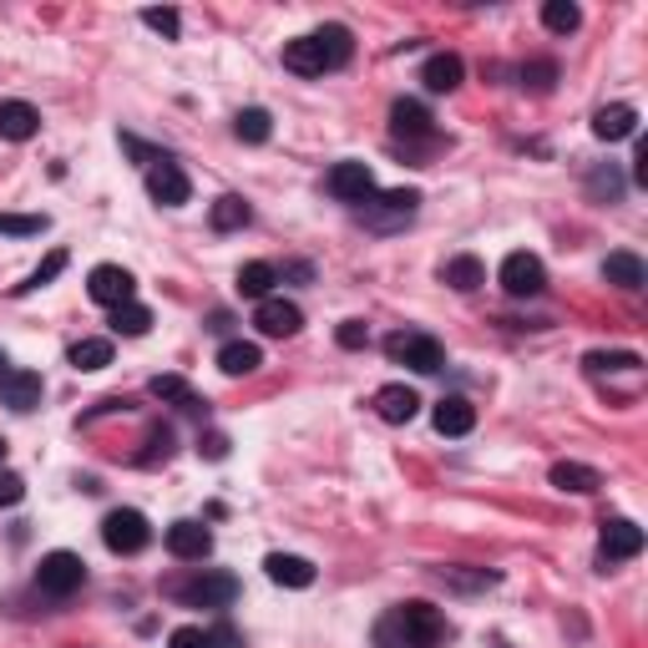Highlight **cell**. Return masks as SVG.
Listing matches in <instances>:
<instances>
[{
    "mask_svg": "<svg viewBox=\"0 0 648 648\" xmlns=\"http://www.w3.org/2000/svg\"><path fill=\"white\" fill-rule=\"evenodd\" d=\"M167 552H173L177 562H203L208 552H213V532H208L203 522H173V527H167Z\"/></svg>",
    "mask_w": 648,
    "mask_h": 648,
    "instance_id": "obj_13",
    "label": "cell"
},
{
    "mask_svg": "<svg viewBox=\"0 0 648 648\" xmlns=\"http://www.w3.org/2000/svg\"><path fill=\"white\" fill-rule=\"evenodd\" d=\"M61 269H66V253H51V259H46V264L41 269H36V274H30V279L26 284H15V295H36V289H46V284H51V279H57V274H61Z\"/></svg>",
    "mask_w": 648,
    "mask_h": 648,
    "instance_id": "obj_35",
    "label": "cell"
},
{
    "mask_svg": "<svg viewBox=\"0 0 648 648\" xmlns=\"http://www.w3.org/2000/svg\"><path fill=\"white\" fill-rule=\"evenodd\" d=\"M603 279L619 284V289H644V259H638V253H608Z\"/></svg>",
    "mask_w": 648,
    "mask_h": 648,
    "instance_id": "obj_27",
    "label": "cell"
},
{
    "mask_svg": "<svg viewBox=\"0 0 648 648\" xmlns=\"http://www.w3.org/2000/svg\"><path fill=\"white\" fill-rule=\"evenodd\" d=\"M441 583H457V588H491L497 573H461V568H441Z\"/></svg>",
    "mask_w": 648,
    "mask_h": 648,
    "instance_id": "obj_39",
    "label": "cell"
},
{
    "mask_svg": "<svg viewBox=\"0 0 648 648\" xmlns=\"http://www.w3.org/2000/svg\"><path fill=\"white\" fill-rule=\"evenodd\" d=\"M0 461H5V441H0Z\"/></svg>",
    "mask_w": 648,
    "mask_h": 648,
    "instance_id": "obj_46",
    "label": "cell"
},
{
    "mask_svg": "<svg viewBox=\"0 0 648 648\" xmlns=\"http://www.w3.org/2000/svg\"><path fill=\"white\" fill-rule=\"evenodd\" d=\"M390 133L396 137H431L436 133V127H431V112L421 102H406V97H400L396 107H390Z\"/></svg>",
    "mask_w": 648,
    "mask_h": 648,
    "instance_id": "obj_22",
    "label": "cell"
},
{
    "mask_svg": "<svg viewBox=\"0 0 648 648\" xmlns=\"http://www.w3.org/2000/svg\"><path fill=\"white\" fill-rule=\"evenodd\" d=\"M142 21H148L158 36H167V41H177V30H183V21H177V11H167V5H152V11H142Z\"/></svg>",
    "mask_w": 648,
    "mask_h": 648,
    "instance_id": "obj_37",
    "label": "cell"
},
{
    "mask_svg": "<svg viewBox=\"0 0 648 648\" xmlns=\"http://www.w3.org/2000/svg\"><path fill=\"white\" fill-rule=\"evenodd\" d=\"M167 593L188 608H228L238 598V583L228 573H198V577H188V583H173Z\"/></svg>",
    "mask_w": 648,
    "mask_h": 648,
    "instance_id": "obj_4",
    "label": "cell"
},
{
    "mask_svg": "<svg viewBox=\"0 0 648 648\" xmlns=\"http://www.w3.org/2000/svg\"><path fill=\"white\" fill-rule=\"evenodd\" d=\"M634 127H638V112L628 102H613L593 117V137H603V142H623V137H634Z\"/></svg>",
    "mask_w": 648,
    "mask_h": 648,
    "instance_id": "obj_20",
    "label": "cell"
},
{
    "mask_svg": "<svg viewBox=\"0 0 648 648\" xmlns=\"http://www.w3.org/2000/svg\"><path fill=\"white\" fill-rule=\"evenodd\" d=\"M21 497H26V482L15 472H0V507H15Z\"/></svg>",
    "mask_w": 648,
    "mask_h": 648,
    "instance_id": "obj_42",
    "label": "cell"
},
{
    "mask_svg": "<svg viewBox=\"0 0 648 648\" xmlns=\"http://www.w3.org/2000/svg\"><path fill=\"white\" fill-rule=\"evenodd\" d=\"M385 354H390L396 365H411L415 375H436V370L446 365L441 339L421 335V329H396V335L385 339Z\"/></svg>",
    "mask_w": 648,
    "mask_h": 648,
    "instance_id": "obj_3",
    "label": "cell"
},
{
    "mask_svg": "<svg viewBox=\"0 0 648 648\" xmlns=\"http://www.w3.org/2000/svg\"><path fill=\"white\" fill-rule=\"evenodd\" d=\"M102 543L112 547V552H122V558H133V552H142V547L152 543V527L148 516L133 512V507H117V512L102 522Z\"/></svg>",
    "mask_w": 648,
    "mask_h": 648,
    "instance_id": "obj_6",
    "label": "cell"
},
{
    "mask_svg": "<svg viewBox=\"0 0 648 648\" xmlns=\"http://www.w3.org/2000/svg\"><path fill=\"white\" fill-rule=\"evenodd\" d=\"M431 421H436V431H441V436H466V431L476 426V411H472V400L446 396V400H436Z\"/></svg>",
    "mask_w": 648,
    "mask_h": 648,
    "instance_id": "obj_19",
    "label": "cell"
},
{
    "mask_svg": "<svg viewBox=\"0 0 648 648\" xmlns=\"http://www.w3.org/2000/svg\"><path fill=\"white\" fill-rule=\"evenodd\" d=\"M598 547H603V562H628L644 552V527H634L628 516H613V522H603Z\"/></svg>",
    "mask_w": 648,
    "mask_h": 648,
    "instance_id": "obj_12",
    "label": "cell"
},
{
    "mask_svg": "<svg viewBox=\"0 0 648 648\" xmlns=\"http://www.w3.org/2000/svg\"><path fill=\"white\" fill-rule=\"evenodd\" d=\"M72 365L87 370V375L107 370V365H112V339H76V345H72Z\"/></svg>",
    "mask_w": 648,
    "mask_h": 648,
    "instance_id": "obj_30",
    "label": "cell"
},
{
    "mask_svg": "<svg viewBox=\"0 0 648 648\" xmlns=\"http://www.w3.org/2000/svg\"><path fill=\"white\" fill-rule=\"evenodd\" d=\"M461 76H466V66H461L457 51H436V57L421 66V82H426V91H457Z\"/></svg>",
    "mask_w": 648,
    "mask_h": 648,
    "instance_id": "obj_17",
    "label": "cell"
},
{
    "mask_svg": "<svg viewBox=\"0 0 648 648\" xmlns=\"http://www.w3.org/2000/svg\"><path fill=\"white\" fill-rule=\"evenodd\" d=\"M36 127H41V112L30 102H0V137L5 142H26V137H36Z\"/></svg>",
    "mask_w": 648,
    "mask_h": 648,
    "instance_id": "obj_18",
    "label": "cell"
},
{
    "mask_svg": "<svg viewBox=\"0 0 648 648\" xmlns=\"http://www.w3.org/2000/svg\"><path fill=\"white\" fill-rule=\"evenodd\" d=\"M46 219H11V213H0V234H11V238H30V234H41Z\"/></svg>",
    "mask_w": 648,
    "mask_h": 648,
    "instance_id": "obj_41",
    "label": "cell"
},
{
    "mask_svg": "<svg viewBox=\"0 0 648 648\" xmlns=\"http://www.w3.org/2000/svg\"><path fill=\"white\" fill-rule=\"evenodd\" d=\"M148 390H152L158 400H167V406H177V411H198V406H203V400L192 396V385L183 381V375H158Z\"/></svg>",
    "mask_w": 648,
    "mask_h": 648,
    "instance_id": "obj_29",
    "label": "cell"
},
{
    "mask_svg": "<svg viewBox=\"0 0 648 648\" xmlns=\"http://www.w3.org/2000/svg\"><path fill=\"white\" fill-rule=\"evenodd\" d=\"M112 329H117V335H127V339H137V335H148L152 329V310L148 304H117V310H112Z\"/></svg>",
    "mask_w": 648,
    "mask_h": 648,
    "instance_id": "obj_32",
    "label": "cell"
},
{
    "mask_svg": "<svg viewBox=\"0 0 648 648\" xmlns=\"http://www.w3.org/2000/svg\"><path fill=\"white\" fill-rule=\"evenodd\" d=\"M501 289L512 299H527V295H543V284H547V269L537 253H507L501 259Z\"/></svg>",
    "mask_w": 648,
    "mask_h": 648,
    "instance_id": "obj_7",
    "label": "cell"
},
{
    "mask_svg": "<svg viewBox=\"0 0 648 648\" xmlns=\"http://www.w3.org/2000/svg\"><path fill=\"white\" fill-rule=\"evenodd\" d=\"M87 295L97 299V304H107V310H117V304H133L137 279L122 264H97L87 274Z\"/></svg>",
    "mask_w": 648,
    "mask_h": 648,
    "instance_id": "obj_8",
    "label": "cell"
},
{
    "mask_svg": "<svg viewBox=\"0 0 648 648\" xmlns=\"http://www.w3.org/2000/svg\"><path fill=\"white\" fill-rule=\"evenodd\" d=\"M264 573H269V583H279V588H310V583H314V562L295 558V552H269Z\"/></svg>",
    "mask_w": 648,
    "mask_h": 648,
    "instance_id": "obj_16",
    "label": "cell"
},
{
    "mask_svg": "<svg viewBox=\"0 0 648 648\" xmlns=\"http://www.w3.org/2000/svg\"><path fill=\"white\" fill-rule=\"evenodd\" d=\"M314 46H320V57H324V72H339V66L350 61V51H354V41H350V30L345 26L314 30Z\"/></svg>",
    "mask_w": 648,
    "mask_h": 648,
    "instance_id": "obj_25",
    "label": "cell"
},
{
    "mask_svg": "<svg viewBox=\"0 0 648 648\" xmlns=\"http://www.w3.org/2000/svg\"><path fill=\"white\" fill-rule=\"evenodd\" d=\"M234 133H238V142H269L274 122H269L264 107H249V112H238L234 117Z\"/></svg>",
    "mask_w": 648,
    "mask_h": 648,
    "instance_id": "obj_33",
    "label": "cell"
},
{
    "mask_svg": "<svg viewBox=\"0 0 648 648\" xmlns=\"http://www.w3.org/2000/svg\"><path fill=\"white\" fill-rule=\"evenodd\" d=\"M0 406H11V411H36L41 406V375L36 370H5L0 375Z\"/></svg>",
    "mask_w": 648,
    "mask_h": 648,
    "instance_id": "obj_14",
    "label": "cell"
},
{
    "mask_svg": "<svg viewBox=\"0 0 648 648\" xmlns=\"http://www.w3.org/2000/svg\"><path fill=\"white\" fill-rule=\"evenodd\" d=\"M274 264H264V259H253V264L238 269V295L244 299H269V289H274Z\"/></svg>",
    "mask_w": 648,
    "mask_h": 648,
    "instance_id": "obj_28",
    "label": "cell"
},
{
    "mask_svg": "<svg viewBox=\"0 0 648 648\" xmlns=\"http://www.w3.org/2000/svg\"><path fill=\"white\" fill-rule=\"evenodd\" d=\"M335 339L345 345V350H360V345H365L370 335H365V324H360V320H345V324H339V335H335Z\"/></svg>",
    "mask_w": 648,
    "mask_h": 648,
    "instance_id": "obj_43",
    "label": "cell"
},
{
    "mask_svg": "<svg viewBox=\"0 0 648 648\" xmlns=\"http://www.w3.org/2000/svg\"><path fill=\"white\" fill-rule=\"evenodd\" d=\"M441 279L451 284V289H461V295H472V289L486 284V269H482V259H472V253H457V259H446L441 264Z\"/></svg>",
    "mask_w": 648,
    "mask_h": 648,
    "instance_id": "obj_23",
    "label": "cell"
},
{
    "mask_svg": "<svg viewBox=\"0 0 648 648\" xmlns=\"http://www.w3.org/2000/svg\"><path fill=\"white\" fill-rule=\"evenodd\" d=\"M167 648H213V634H208V628H173Z\"/></svg>",
    "mask_w": 648,
    "mask_h": 648,
    "instance_id": "obj_40",
    "label": "cell"
},
{
    "mask_svg": "<svg viewBox=\"0 0 648 648\" xmlns=\"http://www.w3.org/2000/svg\"><path fill=\"white\" fill-rule=\"evenodd\" d=\"M638 365H644V360H638V354H628V350H623V354L593 350L588 354V370H638Z\"/></svg>",
    "mask_w": 648,
    "mask_h": 648,
    "instance_id": "obj_38",
    "label": "cell"
},
{
    "mask_svg": "<svg viewBox=\"0 0 648 648\" xmlns=\"http://www.w3.org/2000/svg\"><path fill=\"white\" fill-rule=\"evenodd\" d=\"M82 583H87V562L76 552H46L41 568H36V588L51 593V598H72Z\"/></svg>",
    "mask_w": 648,
    "mask_h": 648,
    "instance_id": "obj_5",
    "label": "cell"
},
{
    "mask_svg": "<svg viewBox=\"0 0 648 648\" xmlns=\"http://www.w3.org/2000/svg\"><path fill=\"white\" fill-rule=\"evenodd\" d=\"M284 66L299 76H324V57H320V46H314V36L284 41Z\"/></svg>",
    "mask_w": 648,
    "mask_h": 648,
    "instance_id": "obj_26",
    "label": "cell"
},
{
    "mask_svg": "<svg viewBox=\"0 0 648 648\" xmlns=\"http://www.w3.org/2000/svg\"><path fill=\"white\" fill-rule=\"evenodd\" d=\"M148 192H152V203H162V208H183L192 198V183H188V173L177 167V162H152L148 167Z\"/></svg>",
    "mask_w": 648,
    "mask_h": 648,
    "instance_id": "obj_10",
    "label": "cell"
},
{
    "mask_svg": "<svg viewBox=\"0 0 648 648\" xmlns=\"http://www.w3.org/2000/svg\"><path fill=\"white\" fill-rule=\"evenodd\" d=\"M552 82H558V66H552V61H527V66H522V87L552 91Z\"/></svg>",
    "mask_w": 648,
    "mask_h": 648,
    "instance_id": "obj_36",
    "label": "cell"
},
{
    "mask_svg": "<svg viewBox=\"0 0 648 648\" xmlns=\"http://www.w3.org/2000/svg\"><path fill=\"white\" fill-rule=\"evenodd\" d=\"M543 26L558 30V36H568V30L583 26V11H577L573 0H547V5H543Z\"/></svg>",
    "mask_w": 648,
    "mask_h": 648,
    "instance_id": "obj_34",
    "label": "cell"
},
{
    "mask_svg": "<svg viewBox=\"0 0 648 648\" xmlns=\"http://www.w3.org/2000/svg\"><path fill=\"white\" fill-rule=\"evenodd\" d=\"M415 208H421V192L415 188H390L381 198H365L360 223H365L370 234H396V228H406L415 219Z\"/></svg>",
    "mask_w": 648,
    "mask_h": 648,
    "instance_id": "obj_2",
    "label": "cell"
},
{
    "mask_svg": "<svg viewBox=\"0 0 648 648\" xmlns=\"http://www.w3.org/2000/svg\"><path fill=\"white\" fill-rule=\"evenodd\" d=\"M0 375H5V350H0Z\"/></svg>",
    "mask_w": 648,
    "mask_h": 648,
    "instance_id": "obj_45",
    "label": "cell"
},
{
    "mask_svg": "<svg viewBox=\"0 0 648 648\" xmlns=\"http://www.w3.org/2000/svg\"><path fill=\"white\" fill-rule=\"evenodd\" d=\"M253 324H259V335H269V339H289V335H299L304 314H299V304H289V299H259Z\"/></svg>",
    "mask_w": 648,
    "mask_h": 648,
    "instance_id": "obj_11",
    "label": "cell"
},
{
    "mask_svg": "<svg viewBox=\"0 0 648 648\" xmlns=\"http://www.w3.org/2000/svg\"><path fill=\"white\" fill-rule=\"evenodd\" d=\"M324 188L335 192L339 203H365V198H375V173L365 162H335L329 177H324Z\"/></svg>",
    "mask_w": 648,
    "mask_h": 648,
    "instance_id": "obj_9",
    "label": "cell"
},
{
    "mask_svg": "<svg viewBox=\"0 0 648 648\" xmlns=\"http://www.w3.org/2000/svg\"><path fill=\"white\" fill-rule=\"evenodd\" d=\"M446 619L431 603H396L375 623V648H441Z\"/></svg>",
    "mask_w": 648,
    "mask_h": 648,
    "instance_id": "obj_1",
    "label": "cell"
},
{
    "mask_svg": "<svg viewBox=\"0 0 648 648\" xmlns=\"http://www.w3.org/2000/svg\"><path fill=\"white\" fill-rule=\"evenodd\" d=\"M415 411H421V396H415L411 385H381V390H375V415L390 421V426L415 421Z\"/></svg>",
    "mask_w": 648,
    "mask_h": 648,
    "instance_id": "obj_15",
    "label": "cell"
},
{
    "mask_svg": "<svg viewBox=\"0 0 648 648\" xmlns=\"http://www.w3.org/2000/svg\"><path fill=\"white\" fill-rule=\"evenodd\" d=\"M249 219H253L249 203H244V198H234V192H228V198H219V203H213V213H208V223H213L219 234H234V228H244Z\"/></svg>",
    "mask_w": 648,
    "mask_h": 648,
    "instance_id": "obj_31",
    "label": "cell"
},
{
    "mask_svg": "<svg viewBox=\"0 0 648 648\" xmlns=\"http://www.w3.org/2000/svg\"><path fill=\"white\" fill-rule=\"evenodd\" d=\"M588 188L598 192V198H603V192H608V198H619V192H623V177L613 173V167H608V173H593V183H588Z\"/></svg>",
    "mask_w": 648,
    "mask_h": 648,
    "instance_id": "obj_44",
    "label": "cell"
},
{
    "mask_svg": "<svg viewBox=\"0 0 648 648\" xmlns=\"http://www.w3.org/2000/svg\"><path fill=\"white\" fill-rule=\"evenodd\" d=\"M264 365V350H259V345H253V339H228V345H223L219 350V370L223 375H253V370Z\"/></svg>",
    "mask_w": 648,
    "mask_h": 648,
    "instance_id": "obj_21",
    "label": "cell"
},
{
    "mask_svg": "<svg viewBox=\"0 0 648 648\" xmlns=\"http://www.w3.org/2000/svg\"><path fill=\"white\" fill-rule=\"evenodd\" d=\"M552 486H558V491H577V497H588V491L603 486V476L593 472V466H583V461H558V466H552Z\"/></svg>",
    "mask_w": 648,
    "mask_h": 648,
    "instance_id": "obj_24",
    "label": "cell"
}]
</instances>
